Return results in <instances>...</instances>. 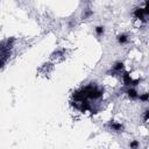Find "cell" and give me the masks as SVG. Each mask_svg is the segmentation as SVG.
I'll use <instances>...</instances> for the list:
<instances>
[{
    "label": "cell",
    "instance_id": "obj_1",
    "mask_svg": "<svg viewBox=\"0 0 149 149\" xmlns=\"http://www.w3.org/2000/svg\"><path fill=\"white\" fill-rule=\"evenodd\" d=\"M149 10H148V1H146V6L144 8H135L134 10V17L137 20H144V17L148 15Z\"/></svg>",
    "mask_w": 149,
    "mask_h": 149
},
{
    "label": "cell",
    "instance_id": "obj_2",
    "mask_svg": "<svg viewBox=\"0 0 149 149\" xmlns=\"http://www.w3.org/2000/svg\"><path fill=\"white\" fill-rule=\"evenodd\" d=\"M108 128L112 130V132H115V133H121L123 130V126L120 123V122H116L114 120H111L108 122Z\"/></svg>",
    "mask_w": 149,
    "mask_h": 149
},
{
    "label": "cell",
    "instance_id": "obj_3",
    "mask_svg": "<svg viewBox=\"0 0 149 149\" xmlns=\"http://www.w3.org/2000/svg\"><path fill=\"white\" fill-rule=\"evenodd\" d=\"M116 40H118L119 44H126V43H128V41H129L127 34H119V35L116 36Z\"/></svg>",
    "mask_w": 149,
    "mask_h": 149
},
{
    "label": "cell",
    "instance_id": "obj_4",
    "mask_svg": "<svg viewBox=\"0 0 149 149\" xmlns=\"http://www.w3.org/2000/svg\"><path fill=\"white\" fill-rule=\"evenodd\" d=\"M123 83H125L126 85H136V84L139 83V80H133V79L129 77L128 73H125V74H123Z\"/></svg>",
    "mask_w": 149,
    "mask_h": 149
},
{
    "label": "cell",
    "instance_id": "obj_5",
    "mask_svg": "<svg viewBox=\"0 0 149 149\" xmlns=\"http://www.w3.org/2000/svg\"><path fill=\"white\" fill-rule=\"evenodd\" d=\"M127 94H128V97L132 99V100H135V99H139V93L136 92V90H134V88H129L128 91H127Z\"/></svg>",
    "mask_w": 149,
    "mask_h": 149
},
{
    "label": "cell",
    "instance_id": "obj_6",
    "mask_svg": "<svg viewBox=\"0 0 149 149\" xmlns=\"http://www.w3.org/2000/svg\"><path fill=\"white\" fill-rule=\"evenodd\" d=\"M112 70H113V72H116V73H120L122 70H123V64L121 63V62H116L114 65H113V68H112Z\"/></svg>",
    "mask_w": 149,
    "mask_h": 149
},
{
    "label": "cell",
    "instance_id": "obj_7",
    "mask_svg": "<svg viewBox=\"0 0 149 149\" xmlns=\"http://www.w3.org/2000/svg\"><path fill=\"white\" fill-rule=\"evenodd\" d=\"M94 31H95V35H97L98 37H100V36H102V35H104L105 28H104L102 26H98V27H95V28H94Z\"/></svg>",
    "mask_w": 149,
    "mask_h": 149
},
{
    "label": "cell",
    "instance_id": "obj_8",
    "mask_svg": "<svg viewBox=\"0 0 149 149\" xmlns=\"http://www.w3.org/2000/svg\"><path fill=\"white\" fill-rule=\"evenodd\" d=\"M93 14V12L90 9V8H86L84 9V13H83V19H88L91 15Z\"/></svg>",
    "mask_w": 149,
    "mask_h": 149
},
{
    "label": "cell",
    "instance_id": "obj_9",
    "mask_svg": "<svg viewBox=\"0 0 149 149\" xmlns=\"http://www.w3.org/2000/svg\"><path fill=\"white\" fill-rule=\"evenodd\" d=\"M139 146H140V144H139V142H137L136 140H134V141H132V142L129 143V147H130V148H133V149H137V148H139Z\"/></svg>",
    "mask_w": 149,
    "mask_h": 149
},
{
    "label": "cell",
    "instance_id": "obj_10",
    "mask_svg": "<svg viewBox=\"0 0 149 149\" xmlns=\"http://www.w3.org/2000/svg\"><path fill=\"white\" fill-rule=\"evenodd\" d=\"M139 99L142 100V101H144V102H147L148 101V93H143V94L139 95Z\"/></svg>",
    "mask_w": 149,
    "mask_h": 149
},
{
    "label": "cell",
    "instance_id": "obj_11",
    "mask_svg": "<svg viewBox=\"0 0 149 149\" xmlns=\"http://www.w3.org/2000/svg\"><path fill=\"white\" fill-rule=\"evenodd\" d=\"M148 118H149V111L146 109V112H144V121H148Z\"/></svg>",
    "mask_w": 149,
    "mask_h": 149
}]
</instances>
